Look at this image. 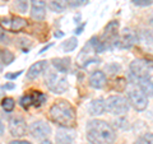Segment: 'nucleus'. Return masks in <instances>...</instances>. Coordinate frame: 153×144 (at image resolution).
Segmentation results:
<instances>
[{"label": "nucleus", "instance_id": "c85d7f7f", "mask_svg": "<svg viewBox=\"0 0 153 144\" xmlns=\"http://www.w3.org/2000/svg\"><path fill=\"white\" fill-rule=\"evenodd\" d=\"M73 5L74 7H82V5H85L89 0H73Z\"/></svg>", "mask_w": 153, "mask_h": 144}, {"label": "nucleus", "instance_id": "a878e982", "mask_svg": "<svg viewBox=\"0 0 153 144\" xmlns=\"http://www.w3.org/2000/svg\"><path fill=\"white\" fill-rule=\"evenodd\" d=\"M0 44H1V45L12 44V38L9 37V35L5 31H1V30H0Z\"/></svg>", "mask_w": 153, "mask_h": 144}, {"label": "nucleus", "instance_id": "393cba45", "mask_svg": "<svg viewBox=\"0 0 153 144\" xmlns=\"http://www.w3.org/2000/svg\"><path fill=\"white\" fill-rule=\"evenodd\" d=\"M135 144H153V134L152 133H147L144 135H142Z\"/></svg>", "mask_w": 153, "mask_h": 144}, {"label": "nucleus", "instance_id": "5701e85b", "mask_svg": "<svg viewBox=\"0 0 153 144\" xmlns=\"http://www.w3.org/2000/svg\"><path fill=\"white\" fill-rule=\"evenodd\" d=\"M76 45H78V40H76V37H70L69 40H66L64 44H63V50L65 52H71L76 49Z\"/></svg>", "mask_w": 153, "mask_h": 144}, {"label": "nucleus", "instance_id": "1a4fd4ad", "mask_svg": "<svg viewBox=\"0 0 153 144\" xmlns=\"http://www.w3.org/2000/svg\"><path fill=\"white\" fill-rule=\"evenodd\" d=\"M137 41H138L137 33L131 28H125V30H123L120 37H117L116 42H115V46L123 47V49H129L134 44H137Z\"/></svg>", "mask_w": 153, "mask_h": 144}, {"label": "nucleus", "instance_id": "9b49d317", "mask_svg": "<svg viewBox=\"0 0 153 144\" xmlns=\"http://www.w3.org/2000/svg\"><path fill=\"white\" fill-rule=\"evenodd\" d=\"M74 138H75V133L70 128H60L57 129L55 134L56 144H73Z\"/></svg>", "mask_w": 153, "mask_h": 144}, {"label": "nucleus", "instance_id": "4c0bfd02", "mask_svg": "<svg viewBox=\"0 0 153 144\" xmlns=\"http://www.w3.org/2000/svg\"><path fill=\"white\" fill-rule=\"evenodd\" d=\"M3 71V64H0V73Z\"/></svg>", "mask_w": 153, "mask_h": 144}, {"label": "nucleus", "instance_id": "dca6fc26", "mask_svg": "<svg viewBox=\"0 0 153 144\" xmlns=\"http://www.w3.org/2000/svg\"><path fill=\"white\" fill-rule=\"evenodd\" d=\"M138 85L142 91V93L146 97H152L153 96V82L149 78H135Z\"/></svg>", "mask_w": 153, "mask_h": 144}, {"label": "nucleus", "instance_id": "7c9ffc66", "mask_svg": "<svg viewBox=\"0 0 153 144\" xmlns=\"http://www.w3.org/2000/svg\"><path fill=\"white\" fill-rule=\"evenodd\" d=\"M3 88L5 89V91H10V89L16 88V84H14V83H5V84L3 85Z\"/></svg>", "mask_w": 153, "mask_h": 144}, {"label": "nucleus", "instance_id": "9d476101", "mask_svg": "<svg viewBox=\"0 0 153 144\" xmlns=\"http://www.w3.org/2000/svg\"><path fill=\"white\" fill-rule=\"evenodd\" d=\"M128 102H129V105H131L137 111H143V110H146L148 106V98L142 92H138V91L129 92Z\"/></svg>", "mask_w": 153, "mask_h": 144}, {"label": "nucleus", "instance_id": "412c9836", "mask_svg": "<svg viewBox=\"0 0 153 144\" xmlns=\"http://www.w3.org/2000/svg\"><path fill=\"white\" fill-rule=\"evenodd\" d=\"M14 107H16V101L12 97H4L1 99V108L5 112H13Z\"/></svg>", "mask_w": 153, "mask_h": 144}, {"label": "nucleus", "instance_id": "e433bc0d", "mask_svg": "<svg viewBox=\"0 0 153 144\" xmlns=\"http://www.w3.org/2000/svg\"><path fill=\"white\" fill-rule=\"evenodd\" d=\"M41 144H54V143H51L50 140H42Z\"/></svg>", "mask_w": 153, "mask_h": 144}, {"label": "nucleus", "instance_id": "7ed1b4c3", "mask_svg": "<svg viewBox=\"0 0 153 144\" xmlns=\"http://www.w3.org/2000/svg\"><path fill=\"white\" fill-rule=\"evenodd\" d=\"M105 111L120 116L129 111V102L125 97H121V96H110L105 101Z\"/></svg>", "mask_w": 153, "mask_h": 144}, {"label": "nucleus", "instance_id": "f8f14e48", "mask_svg": "<svg viewBox=\"0 0 153 144\" xmlns=\"http://www.w3.org/2000/svg\"><path fill=\"white\" fill-rule=\"evenodd\" d=\"M30 14L35 21H44L46 18V3L44 0H35L32 3Z\"/></svg>", "mask_w": 153, "mask_h": 144}, {"label": "nucleus", "instance_id": "a211bd4d", "mask_svg": "<svg viewBox=\"0 0 153 144\" xmlns=\"http://www.w3.org/2000/svg\"><path fill=\"white\" fill-rule=\"evenodd\" d=\"M66 5H68L66 0H51L49 3V8L54 13H63L66 9Z\"/></svg>", "mask_w": 153, "mask_h": 144}, {"label": "nucleus", "instance_id": "f257e3e1", "mask_svg": "<svg viewBox=\"0 0 153 144\" xmlns=\"http://www.w3.org/2000/svg\"><path fill=\"white\" fill-rule=\"evenodd\" d=\"M91 144H112L116 139L114 128L103 120H91L85 128Z\"/></svg>", "mask_w": 153, "mask_h": 144}, {"label": "nucleus", "instance_id": "0eeeda50", "mask_svg": "<svg viewBox=\"0 0 153 144\" xmlns=\"http://www.w3.org/2000/svg\"><path fill=\"white\" fill-rule=\"evenodd\" d=\"M28 131L35 139H45L51 134V128L44 120H36L28 126Z\"/></svg>", "mask_w": 153, "mask_h": 144}, {"label": "nucleus", "instance_id": "c9c22d12", "mask_svg": "<svg viewBox=\"0 0 153 144\" xmlns=\"http://www.w3.org/2000/svg\"><path fill=\"white\" fill-rule=\"evenodd\" d=\"M3 96H4V88L1 87V85H0V99L3 98Z\"/></svg>", "mask_w": 153, "mask_h": 144}, {"label": "nucleus", "instance_id": "ddd939ff", "mask_svg": "<svg viewBox=\"0 0 153 144\" xmlns=\"http://www.w3.org/2000/svg\"><path fill=\"white\" fill-rule=\"evenodd\" d=\"M47 61L46 60H41V61H37V63L35 64H32L30 66V69L27 70V79H30V80H33V79H36L38 78L41 74H44L45 73V70L47 69Z\"/></svg>", "mask_w": 153, "mask_h": 144}, {"label": "nucleus", "instance_id": "4468645a", "mask_svg": "<svg viewBox=\"0 0 153 144\" xmlns=\"http://www.w3.org/2000/svg\"><path fill=\"white\" fill-rule=\"evenodd\" d=\"M88 82H89V85L92 88L101 89V88H103L105 85H106L107 79H106V75H105L103 71L96 70V71H93V73L89 75V80Z\"/></svg>", "mask_w": 153, "mask_h": 144}, {"label": "nucleus", "instance_id": "f03ea898", "mask_svg": "<svg viewBox=\"0 0 153 144\" xmlns=\"http://www.w3.org/2000/svg\"><path fill=\"white\" fill-rule=\"evenodd\" d=\"M50 117L61 128H73L76 121L75 110L65 99H59L50 107Z\"/></svg>", "mask_w": 153, "mask_h": 144}, {"label": "nucleus", "instance_id": "423d86ee", "mask_svg": "<svg viewBox=\"0 0 153 144\" xmlns=\"http://www.w3.org/2000/svg\"><path fill=\"white\" fill-rule=\"evenodd\" d=\"M27 26V21L22 17L13 16V17H0V27L4 31H13L18 32L22 31Z\"/></svg>", "mask_w": 153, "mask_h": 144}, {"label": "nucleus", "instance_id": "bb28decb", "mask_svg": "<svg viewBox=\"0 0 153 144\" xmlns=\"http://www.w3.org/2000/svg\"><path fill=\"white\" fill-rule=\"evenodd\" d=\"M131 3L137 7H149L153 4V0H131Z\"/></svg>", "mask_w": 153, "mask_h": 144}, {"label": "nucleus", "instance_id": "58836bf2", "mask_svg": "<svg viewBox=\"0 0 153 144\" xmlns=\"http://www.w3.org/2000/svg\"><path fill=\"white\" fill-rule=\"evenodd\" d=\"M151 26H152V27H153V18H152V19H151Z\"/></svg>", "mask_w": 153, "mask_h": 144}, {"label": "nucleus", "instance_id": "cd10ccee", "mask_svg": "<svg viewBox=\"0 0 153 144\" xmlns=\"http://www.w3.org/2000/svg\"><path fill=\"white\" fill-rule=\"evenodd\" d=\"M23 73V70H18V71H12V73H7L5 74V79L8 80H14V79H17L19 75H22Z\"/></svg>", "mask_w": 153, "mask_h": 144}, {"label": "nucleus", "instance_id": "b1692460", "mask_svg": "<svg viewBox=\"0 0 153 144\" xmlns=\"http://www.w3.org/2000/svg\"><path fill=\"white\" fill-rule=\"evenodd\" d=\"M19 105L23 107V108H30L31 106H33V96H32V92L28 93V94H25L22 96L21 99H19Z\"/></svg>", "mask_w": 153, "mask_h": 144}, {"label": "nucleus", "instance_id": "f3484780", "mask_svg": "<svg viewBox=\"0 0 153 144\" xmlns=\"http://www.w3.org/2000/svg\"><path fill=\"white\" fill-rule=\"evenodd\" d=\"M88 111H89V115H92V116H100V115H102L105 112V101L101 98L91 101Z\"/></svg>", "mask_w": 153, "mask_h": 144}, {"label": "nucleus", "instance_id": "2eb2a0df", "mask_svg": "<svg viewBox=\"0 0 153 144\" xmlns=\"http://www.w3.org/2000/svg\"><path fill=\"white\" fill-rule=\"evenodd\" d=\"M51 64L59 73H68L70 68V57H55L51 60Z\"/></svg>", "mask_w": 153, "mask_h": 144}, {"label": "nucleus", "instance_id": "2f4dec72", "mask_svg": "<svg viewBox=\"0 0 153 144\" xmlns=\"http://www.w3.org/2000/svg\"><path fill=\"white\" fill-rule=\"evenodd\" d=\"M84 27H85V23H83V24H80L79 27H76V28H75V31H74V33H75V35H80V33L83 32Z\"/></svg>", "mask_w": 153, "mask_h": 144}, {"label": "nucleus", "instance_id": "72a5a7b5", "mask_svg": "<svg viewBox=\"0 0 153 144\" xmlns=\"http://www.w3.org/2000/svg\"><path fill=\"white\" fill-rule=\"evenodd\" d=\"M54 36H55L56 38H60V37H63V36H64V33L61 32V31H56V32L54 33Z\"/></svg>", "mask_w": 153, "mask_h": 144}, {"label": "nucleus", "instance_id": "20e7f679", "mask_svg": "<svg viewBox=\"0 0 153 144\" xmlns=\"http://www.w3.org/2000/svg\"><path fill=\"white\" fill-rule=\"evenodd\" d=\"M130 71L135 78H149V75L153 73V61L135 59L130 64Z\"/></svg>", "mask_w": 153, "mask_h": 144}, {"label": "nucleus", "instance_id": "39448f33", "mask_svg": "<svg viewBox=\"0 0 153 144\" xmlns=\"http://www.w3.org/2000/svg\"><path fill=\"white\" fill-rule=\"evenodd\" d=\"M45 82H46L47 88L54 93L61 94L68 89V80L64 76H61L56 73H47Z\"/></svg>", "mask_w": 153, "mask_h": 144}, {"label": "nucleus", "instance_id": "4be33fe9", "mask_svg": "<svg viewBox=\"0 0 153 144\" xmlns=\"http://www.w3.org/2000/svg\"><path fill=\"white\" fill-rule=\"evenodd\" d=\"M13 7L18 13H26L30 7L28 0H14L13 1Z\"/></svg>", "mask_w": 153, "mask_h": 144}, {"label": "nucleus", "instance_id": "6e6552de", "mask_svg": "<svg viewBox=\"0 0 153 144\" xmlns=\"http://www.w3.org/2000/svg\"><path fill=\"white\" fill-rule=\"evenodd\" d=\"M27 124L22 116H14L9 120V131L14 138H22L27 134Z\"/></svg>", "mask_w": 153, "mask_h": 144}, {"label": "nucleus", "instance_id": "6ab92c4d", "mask_svg": "<svg viewBox=\"0 0 153 144\" xmlns=\"http://www.w3.org/2000/svg\"><path fill=\"white\" fill-rule=\"evenodd\" d=\"M14 59H16V56L12 51H9L7 49H0V61L4 64V65H10Z\"/></svg>", "mask_w": 153, "mask_h": 144}, {"label": "nucleus", "instance_id": "c756f323", "mask_svg": "<svg viewBox=\"0 0 153 144\" xmlns=\"http://www.w3.org/2000/svg\"><path fill=\"white\" fill-rule=\"evenodd\" d=\"M9 144H32L28 140H22V139H16V140H12Z\"/></svg>", "mask_w": 153, "mask_h": 144}, {"label": "nucleus", "instance_id": "473e14b6", "mask_svg": "<svg viewBox=\"0 0 153 144\" xmlns=\"http://www.w3.org/2000/svg\"><path fill=\"white\" fill-rule=\"evenodd\" d=\"M52 46V44H49V45H47V46H45V47H42V49L40 50V52H38V54H44V52L45 51H47V50H49L50 49V47Z\"/></svg>", "mask_w": 153, "mask_h": 144}, {"label": "nucleus", "instance_id": "f704fd0d", "mask_svg": "<svg viewBox=\"0 0 153 144\" xmlns=\"http://www.w3.org/2000/svg\"><path fill=\"white\" fill-rule=\"evenodd\" d=\"M4 134V124H3V121L0 120V137H1Z\"/></svg>", "mask_w": 153, "mask_h": 144}, {"label": "nucleus", "instance_id": "aec40b11", "mask_svg": "<svg viewBox=\"0 0 153 144\" xmlns=\"http://www.w3.org/2000/svg\"><path fill=\"white\" fill-rule=\"evenodd\" d=\"M140 41H142V44L147 47V50L153 52V33L152 32L144 31L140 35Z\"/></svg>", "mask_w": 153, "mask_h": 144}]
</instances>
